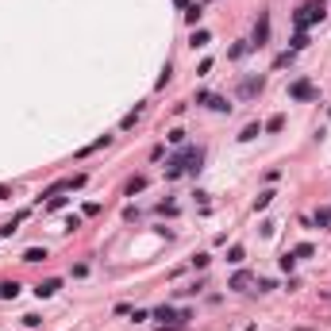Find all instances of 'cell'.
Masks as SVG:
<instances>
[{"label": "cell", "instance_id": "obj_1", "mask_svg": "<svg viewBox=\"0 0 331 331\" xmlns=\"http://www.w3.org/2000/svg\"><path fill=\"white\" fill-rule=\"evenodd\" d=\"M266 43H270V12H262L254 23V47H266Z\"/></svg>", "mask_w": 331, "mask_h": 331}, {"label": "cell", "instance_id": "obj_2", "mask_svg": "<svg viewBox=\"0 0 331 331\" xmlns=\"http://www.w3.org/2000/svg\"><path fill=\"white\" fill-rule=\"evenodd\" d=\"M262 85H266L262 77H247V81L239 85V97H258V93H262Z\"/></svg>", "mask_w": 331, "mask_h": 331}, {"label": "cell", "instance_id": "obj_3", "mask_svg": "<svg viewBox=\"0 0 331 331\" xmlns=\"http://www.w3.org/2000/svg\"><path fill=\"white\" fill-rule=\"evenodd\" d=\"M289 97H293V100H312V85H308V81H293V85H289Z\"/></svg>", "mask_w": 331, "mask_h": 331}, {"label": "cell", "instance_id": "obj_4", "mask_svg": "<svg viewBox=\"0 0 331 331\" xmlns=\"http://www.w3.org/2000/svg\"><path fill=\"white\" fill-rule=\"evenodd\" d=\"M58 289H62V281H58V277H50V281H39V285H35V293H39V297H54Z\"/></svg>", "mask_w": 331, "mask_h": 331}, {"label": "cell", "instance_id": "obj_5", "mask_svg": "<svg viewBox=\"0 0 331 331\" xmlns=\"http://www.w3.org/2000/svg\"><path fill=\"white\" fill-rule=\"evenodd\" d=\"M247 285H250V274H235L227 289H239V293H247Z\"/></svg>", "mask_w": 331, "mask_h": 331}, {"label": "cell", "instance_id": "obj_6", "mask_svg": "<svg viewBox=\"0 0 331 331\" xmlns=\"http://www.w3.org/2000/svg\"><path fill=\"white\" fill-rule=\"evenodd\" d=\"M147 189V177H131L127 181V197H135V193H143Z\"/></svg>", "mask_w": 331, "mask_h": 331}, {"label": "cell", "instance_id": "obj_7", "mask_svg": "<svg viewBox=\"0 0 331 331\" xmlns=\"http://www.w3.org/2000/svg\"><path fill=\"white\" fill-rule=\"evenodd\" d=\"M204 104H208V108H216V112H231V104H227V100H223V97H208V100H204Z\"/></svg>", "mask_w": 331, "mask_h": 331}, {"label": "cell", "instance_id": "obj_8", "mask_svg": "<svg viewBox=\"0 0 331 331\" xmlns=\"http://www.w3.org/2000/svg\"><path fill=\"white\" fill-rule=\"evenodd\" d=\"M254 135H262V123H247V127H243V135H239V139H243V143H247V139H254Z\"/></svg>", "mask_w": 331, "mask_h": 331}, {"label": "cell", "instance_id": "obj_9", "mask_svg": "<svg viewBox=\"0 0 331 331\" xmlns=\"http://www.w3.org/2000/svg\"><path fill=\"white\" fill-rule=\"evenodd\" d=\"M43 258H47V250H43V247H31V250L23 254V262H43Z\"/></svg>", "mask_w": 331, "mask_h": 331}, {"label": "cell", "instance_id": "obj_10", "mask_svg": "<svg viewBox=\"0 0 331 331\" xmlns=\"http://www.w3.org/2000/svg\"><path fill=\"white\" fill-rule=\"evenodd\" d=\"M289 254H293V258H312V247H308V243H300V247H297V250H289Z\"/></svg>", "mask_w": 331, "mask_h": 331}, {"label": "cell", "instance_id": "obj_11", "mask_svg": "<svg viewBox=\"0 0 331 331\" xmlns=\"http://www.w3.org/2000/svg\"><path fill=\"white\" fill-rule=\"evenodd\" d=\"M16 293H19V285H16V281H8V285H0V297H8V300H12Z\"/></svg>", "mask_w": 331, "mask_h": 331}, {"label": "cell", "instance_id": "obj_12", "mask_svg": "<svg viewBox=\"0 0 331 331\" xmlns=\"http://www.w3.org/2000/svg\"><path fill=\"white\" fill-rule=\"evenodd\" d=\"M135 119H139V108H135V112H127V116H123V123H119V127H123V131H131V127H135Z\"/></svg>", "mask_w": 331, "mask_h": 331}, {"label": "cell", "instance_id": "obj_13", "mask_svg": "<svg viewBox=\"0 0 331 331\" xmlns=\"http://www.w3.org/2000/svg\"><path fill=\"white\" fill-rule=\"evenodd\" d=\"M185 19H189V23H200V4H193V8L185 12Z\"/></svg>", "mask_w": 331, "mask_h": 331}, {"label": "cell", "instance_id": "obj_14", "mask_svg": "<svg viewBox=\"0 0 331 331\" xmlns=\"http://www.w3.org/2000/svg\"><path fill=\"white\" fill-rule=\"evenodd\" d=\"M281 127H285V116H274V119L266 123V131H281Z\"/></svg>", "mask_w": 331, "mask_h": 331}, {"label": "cell", "instance_id": "obj_15", "mask_svg": "<svg viewBox=\"0 0 331 331\" xmlns=\"http://www.w3.org/2000/svg\"><path fill=\"white\" fill-rule=\"evenodd\" d=\"M316 223H320V227H331V212H328V208H324V212H316Z\"/></svg>", "mask_w": 331, "mask_h": 331}, {"label": "cell", "instance_id": "obj_16", "mask_svg": "<svg viewBox=\"0 0 331 331\" xmlns=\"http://www.w3.org/2000/svg\"><path fill=\"white\" fill-rule=\"evenodd\" d=\"M208 43V31H193V47H204Z\"/></svg>", "mask_w": 331, "mask_h": 331}, {"label": "cell", "instance_id": "obj_17", "mask_svg": "<svg viewBox=\"0 0 331 331\" xmlns=\"http://www.w3.org/2000/svg\"><path fill=\"white\" fill-rule=\"evenodd\" d=\"M300 47H308V35L304 31H297V39H293V50H300Z\"/></svg>", "mask_w": 331, "mask_h": 331}, {"label": "cell", "instance_id": "obj_18", "mask_svg": "<svg viewBox=\"0 0 331 331\" xmlns=\"http://www.w3.org/2000/svg\"><path fill=\"white\" fill-rule=\"evenodd\" d=\"M270 200H274V193H270V189H266V193H262V197H258V200H254V208H266V204H270Z\"/></svg>", "mask_w": 331, "mask_h": 331}, {"label": "cell", "instance_id": "obj_19", "mask_svg": "<svg viewBox=\"0 0 331 331\" xmlns=\"http://www.w3.org/2000/svg\"><path fill=\"white\" fill-rule=\"evenodd\" d=\"M227 262H243V247H231L227 250Z\"/></svg>", "mask_w": 331, "mask_h": 331}, {"label": "cell", "instance_id": "obj_20", "mask_svg": "<svg viewBox=\"0 0 331 331\" xmlns=\"http://www.w3.org/2000/svg\"><path fill=\"white\" fill-rule=\"evenodd\" d=\"M173 4H177V8H189V0H173Z\"/></svg>", "mask_w": 331, "mask_h": 331}]
</instances>
